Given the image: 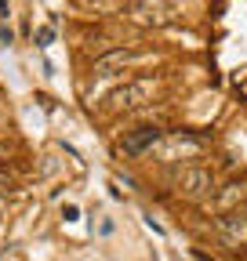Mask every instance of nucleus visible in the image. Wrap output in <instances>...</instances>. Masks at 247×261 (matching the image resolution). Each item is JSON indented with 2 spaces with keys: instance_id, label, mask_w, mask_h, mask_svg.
Here are the masks:
<instances>
[{
  "instance_id": "obj_1",
  "label": "nucleus",
  "mask_w": 247,
  "mask_h": 261,
  "mask_svg": "<svg viewBox=\"0 0 247 261\" xmlns=\"http://www.w3.org/2000/svg\"><path fill=\"white\" fill-rule=\"evenodd\" d=\"M149 94H153V84L149 80H138V84H128V87H116L109 94V106L113 109H135V106L145 102Z\"/></svg>"
},
{
  "instance_id": "obj_2",
  "label": "nucleus",
  "mask_w": 247,
  "mask_h": 261,
  "mask_svg": "<svg viewBox=\"0 0 247 261\" xmlns=\"http://www.w3.org/2000/svg\"><path fill=\"white\" fill-rule=\"evenodd\" d=\"M214 228H218V236L229 243V247H240V243H247V218H218L214 221Z\"/></svg>"
},
{
  "instance_id": "obj_3",
  "label": "nucleus",
  "mask_w": 247,
  "mask_h": 261,
  "mask_svg": "<svg viewBox=\"0 0 247 261\" xmlns=\"http://www.w3.org/2000/svg\"><path fill=\"white\" fill-rule=\"evenodd\" d=\"M182 192L185 196H193V200H200L204 192H211V171H204V167H189L182 174Z\"/></svg>"
},
{
  "instance_id": "obj_4",
  "label": "nucleus",
  "mask_w": 247,
  "mask_h": 261,
  "mask_svg": "<svg viewBox=\"0 0 247 261\" xmlns=\"http://www.w3.org/2000/svg\"><path fill=\"white\" fill-rule=\"evenodd\" d=\"M131 58H135L131 51H109V55L95 58V65H91V73H95V76H109L113 69H120V65H128Z\"/></svg>"
},
{
  "instance_id": "obj_5",
  "label": "nucleus",
  "mask_w": 247,
  "mask_h": 261,
  "mask_svg": "<svg viewBox=\"0 0 247 261\" xmlns=\"http://www.w3.org/2000/svg\"><path fill=\"white\" fill-rule=\"evenodd\" d=\"M153 142H157V130H153V127H145L142 135H135V138H128V142H124V149H128V152H142V149H145V145H153Z\"/></svg>"
},
{
  "instance_id": "obj_6",
  "label": "nucleus",
  "mask_w": 247,
  "mask_h": 261,
  "mask_svg": "<svg viewBox=\"0 0 247 261\" xmlns=\"http://www.w3.org/2000/svg\"><path fill=\"white\" fill-rule=\"evenodd\" d=\"M11 44H15V33L8 25H0V47H11Z\"/></svg>"
},
{
  "instance_id": "obj_7",
  "label": "nucleus",
  "mask_w": 247,
  "mask_h": 261,
  "mask_svg": "<svg viewBox=\"0 0 247 261\" xmlns=\"http://www.w3.org/2000/svg\"><path fill=\"white\" fill-rule=\"evenodd\" d=\"M37 40H40V47H47V44H51V40H55V33H51V29H47V25H44V29H40V33H37Z\"/></svg>"
},
{
  "instance_id": "obj_8",
  "label": "nucleus",
  "mask_w": 247,
  "mask_h": 261,
  "mask_svg": "<svg viewBox=\"0 0 247 261\" xmlns=\"http://www.w3.org/2000/svg\"><path fill=\"white\" fill-rule=\"evenodd\" d=\"M87 4H91V8H113L116 0H87Z\"/></svg>"
},
{
  "instance_id": "obj_9",
  "label": "nucleus",
  "mask_w": 247,
  "mask_h": 261,
  "mask_svg": "<svg viewBox=\"0 0 247 261\" xmlns=\"http://www.w3.org/2000/svg\"><path fill=\"white\" fill-rule=\"evenodd\" d=\"M0 18H8V0H0Z\"/></svg>"
}]
</instances>
